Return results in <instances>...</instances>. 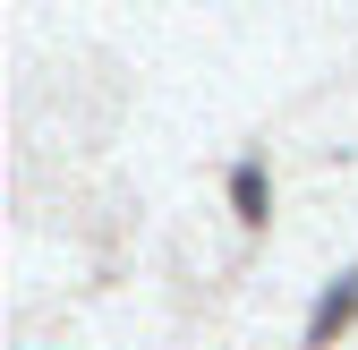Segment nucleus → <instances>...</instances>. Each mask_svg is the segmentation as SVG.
<instances>
[{"label": "nucleus", "instance_id": "1", "mask_svg": "<svg viewBox=\"0 0 358 350\" xmlns=\"http://www.w3.org/2000/svg\"><path fill=\"white\" fill-rule=\"evenodd\" d=\"M350 308H358V274H341V282L324 290V308H316V325H307V342H324V333H333V325H341Z\"/></svg>", "mask_w": 358, "mask_h": 350}, {"label": "nucleus", "instance_id": "2", "mask_svg": "<svg viewBox=\"0 0 358 350\" xmlns=\"http://www.w3.org/2000/svg\"><path fill=\"white\" fill-rule=\"evenodd\" d=\"M239 214H248V223L264 214V180H256V171H239Z\"/></svg>", "mask_w": 358, "mask_h": 350}]
</instances>
